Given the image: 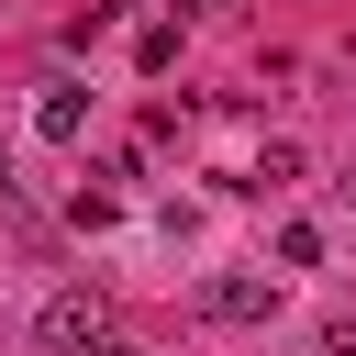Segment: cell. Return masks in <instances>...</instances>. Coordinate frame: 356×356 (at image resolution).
I'll return each instance as SVG.
<instances>
[{"label":"cell","mask_w":356,"mask_h":356,"mask_svg":"<svg viewBox=\"0 0 356 356\" xmlns=\"http://www.w3.org/2000/svg\"><path fill=\"white\" fill-rule=\"evenodd\" d=\"M100 334H111V300H100V289H56V300L33 312V345H56V356H89Z\"/></svg>","instance_id":"6da1fadb"},{"label":"cell","mask_w":356,"mask_h":356,"mask_svg":"<svg viewBox=\"0 0 356 356\" xmlns=\"http://www.w3.org/2000/svg\"><path fill=\"white\" fill-rule=\"evenodd\" d=\"M200 312H211V323H267V312H278V278L222 267V278H200Z\"/></svg>","instance_id":"7a4b0ae2"},{"label":"cell","mask_w":356,"mask_h":356,"mask_svg":"<svg viewBox=\"0 0 356 356\" xmlns=\"http://www.w3.org/2000/svg\"><path fill=\"white\" fill-rule=\"evenodd\" d=\"M33 134H44V145H78V134H89V89H78V78H56V89L33 100Z\"/></svg>","instance_id":"3957f363"},{"label":"cell","mask_w":356,"mask_h":356,"mask_svg":"<svg viewBox=\"0 0 356 356\" xmlns=\"http://www.w3.org/2000/svg\"><path fill=\"white\" fill-rule=\"evenodd\" d=\"M278 267H323V222H278Z\"/></svg>","instance_id":"277c9868"},{"label":"cell","mask_w":356,"mask_h":356,"mask_svg":"<svg viewBox=\"0 0 356 356\" xmlns=\"http://www.w3.org/2000/svg\"><path fill=\"white\" fill-rule=\"evenodd\" d=\"M89 356H145V345H134V334H100V345H89Z\"/></svg>","instance_id":"5b68a950"},{"label":"cell","mask_w":356,"mask_h":356,"mask_svg":"<svg viewBox=\"0 0 356 356\" xmlns=\"http://www.w3.org/2000/svg\"><path fill=\"white\" fill-rule=\"evenodd\" d=\"M0 189H11V145H0Z\"/></svg>","instance_id":"8992f818"}]
</instances>
